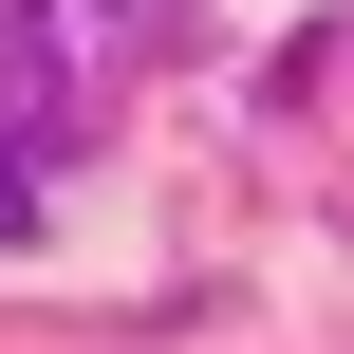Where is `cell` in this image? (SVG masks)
Instances as JSON below:
<instances>
[{
    "mask_svg": "<svg viewBox=\"0 0 354 354\" xmlns=\"http://www.w3.org/2000/svg\"><path fill=\"white\" fill-rule=\"evenodd\" d=\"M0 243H37V149H0Z\"/></svg>",
    "mask_w": 354,
    "mask_h": 354,
    "instance_id": "cell-3",
    "label": "cell"
},
{
    "mask_svg": "<svg viewBox=\"0 0 354 354\" xmlns=\"http://www.w3.org/2000/svg\"><path fill=\"white\" fill-rule=\"evenodd\" d=\"M93 37H112V56H149V37H168V0H93Z\"/></svg>",
    "mask_w": 354,
    "mask_h": 354,
    "instance_id": "cell-2",
    "label": "cell"
},
{
    "mask_svg": "<svg viewBox=\"0 0 354 354\" xmlns=\"http://www.w3.org/2000/svg\"><path fill=\"white\" fill-rule=\"evenodd\" d=\"M75 131V19L56 0H0V149Z\"/></svg>",
    "mask_w": 354,
    "mask_h": 354,
    "instance_id": "cell-1",
    "label": "cell"
}]
</instances>
